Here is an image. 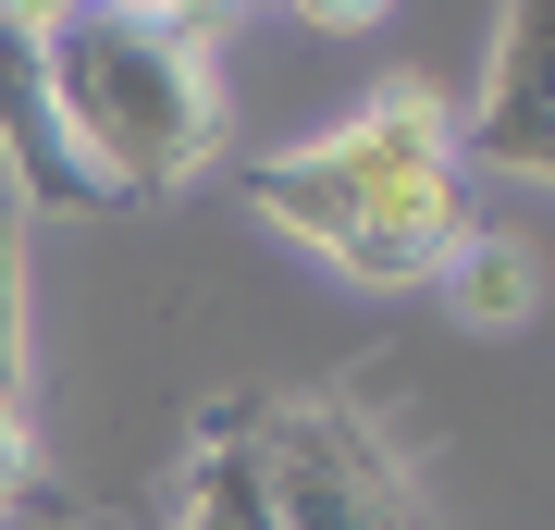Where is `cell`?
I'll return each instance as SVG.
<instances>
[{"label":"cell","instance_id":"cell-3","mask_svg":"<svg viewBox=\"0 0 555 530\" xmlns=\"http://www.w3.org/2000/svg\"><path fill=\"white\" fill-rule=\"evenodd\" d=\"M259 493H272V530H433L408 456L371 432V408L346 395H284V408L247 419Z\"/></svg>","mask_w":555,"mask_h":530},{"label":"cell","instance_id":"cell-4","mask_svg":"<svg viewBox=\"0 0 555 530\" xmlns=\"http://www.w3.org/2000/svg\"><path fill=\"white\" fill-rule=\"evenodd\" d=\"M456 160L481 173H531L555 185V0H518L494 25V62H481V99L456 112Z\"/></svg>","mask_w":555,"mask_h":530},{"label":"cell","instance_id":"cell-8","mask_svg":"<svg viewBox=\"0 0 555 530\" xmlns=\"http://www.w3.org/2000/svg\"><path fill=\"white\" fill-rule=\"evenodd\" d=\"M0 408H25V197L0 185Z\"/></svg>","mask_w":555,"mask_h":530},{"label":"cell","instance_id":"cell-5","mask_svg":"<svg viewBox=\"0 0 555 530\" xmlns=\"http://www.w3.org/2000/svg\"><path fill=\"white\" fill-rule=\"evenodd\" d=\"M0 185L38 210V197H87V173L62 160L50 87H38V13H0Z\"/></svg>","mask_w":555,"mask_h":530},{"label":"cell","instance_id":"cell-9","mask_svg":"<svg viewBox=\"0 0 555 530\" xmlns=\"http://www.w3.org/2000/svg\"><path fill=\"white\" fill-rule=\"evenodd\" d=\"M38 493V432H25V408H0V518Z\"/></svg>","mask_w":555,"mask_h":530},{"label":"cell","instance_id":"cell-1","mask_svg":"<svg viewBox=\"0 0 555 530\" xmlns=\"http://www.w3.org/2000/svg\"><path fill=\"white\" fill-rule=\"evenodd\" d=\"M247 210L309 259H334L346 284L408 296L444 284V259L469 247V160H456V99L433 75H383L346 124L272 148L247 173Z\"/></svg>","mask_w":555,"mask_h":530},{"label":"cell","instance_id":"cell-6","mask_svg":"<svg viewBox=\"0 0 555 530\" xmlns=\"http://www.w3.org/2000/svg\"><path fill=\"white\" fill-rule=\"evenodd\" d=\"M247 419H259V395H222V408L198 419V456L173 469V506H160V530H272V493H259Z\"/></svg>","mask_w":555,"mask_h":530},{"label":"cell","instance_id":"cell-7","mask_svg":"<svg viewBox=\"0 0 555 530\" xmlns=\"http://www.w3.org/2000/svg\"><path fill=\"white\" fill-rule=\"evenodd\" d=\"M444 309L469 321V334H518V321L543 309V247H531V235H494V222H469V247L444 259Z\"/></svg>","mask_w":555,"mask_h":530},{"label":"cell","instance_id":"cell-2","mask_svg":"<svg viewBox=\"0 0 555 530\" xmlns=\"http://www.w3.org/2000/svg\"><path fill=\"white\" fill-rule=\"evenodd\" d=\"M222 13H160V0H87L38 13V87L62 124V160L87 197H173L222 160Z\"/></svg>","mask_w":555,"mask_h":530}]
</instances>
